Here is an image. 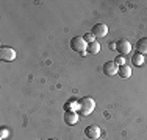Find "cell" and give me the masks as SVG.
Here are the masks:
<instances>
[{
  "label": "cell",
  "mask_w": 147,
  "mask_h": 140,
  "mask_svg": "<svg viewBox=\"0 0 147 140\" xmlns=\"http://www.w3.org/2000/svg\"><path fill=\"white\" fill-rule=\"evenodd\" d=\"M0 59H2V61H6V62L14 61L16 59V50L11 47H2L0 48Z\"/></svg>",
  "instance_id": "cell-3"
},
{
  "label": "cell",
  "mask_w": 147,
  "mask_h": 140,
  "mask_svg": "<svg viewBox=\"0 0 147 140\" xmlns=\"http://www.w3.org/2000/svg\"><path fill=\"white\" fill-rule=\"evenodd\" d=\"M71 48L74 51H77V53H80L82 56H85L86 51H88V42L85 41L83 36H75L71 41Z\"/></svg>",
  "instance_id": "cell-2"
},
{
  "label": "cell",
  "mask_w": 147,
  "mask_h": 140,
  "mask_svg": "<svg viewBox=\"0 0 147 140\" xmlns=\"http://www.w3.org/2000/svg\"><path fill=\"white\" fill-rule=\"evenodd\" d=\"M136 50H138L139 55H147V37H142L136 42Z\"/></svg>",
  "instance_id": "cell-9"
},
{
  "label": "cell",
  "mask_w": 147,
  "mask_h": 140,
  "mask_svg": "<svg viewBox=\"0 0 147 140\" xmlns=\"http://www.w3.org/2000/svg\"><path fill=\"white\" fill-rule=\"evenodd\" d=\"M85 134H86V137L91 139V140H97L100 137V128L97 125H89L88 128L85 129Z\"/></svg>",
  "instance_id": "cell-6"
},
{
  "label": "cell",
  "mask_w": 147,
  "mask_h": 140,
  "mask_svg": "<svg viewBox=\"0 0 147 140\" xmlns=\"http://www.w3.org/2000/svg\"><path fill=\"white\" fill-rule=\"evenodd\" d=\"M64 109L66 111H75V109H78V101H77V100H69L67 103H66Z\"/></svg>",
  "instance_id": "cell-13"
},
{
  "label": "cell",
  "mask_w": 147,
  "mask_h": 140,
  "mask_svg": "<svg viewBox=\"0 0 147 140\" xmlns=\"http://www.w3.org/2000/svg\"><path fill=\"white\" fill-rule=\"evenodd\" d=\"M100 51V44L99 42H92V44H88V53H91V55H97Z\"/></svg>",
  "instance_id": "cell-12"
},
{
  "label": "cell",
  "mask_w": 147,
  "mask_h": 140,
  "mask_svg": "<svg viewBox=\"0 0 147 140\" xmlns=\"http://www.w3.org/2000/svg\"><path fill=\"white\" fill-rule=\"evenodd\" d=\"M114 62L117 64V67H122V65H125V58H124V56H121V55H119L117 58L114 59Z\"/></svg>",
  "instance_id": "cell-15"
},
{
  "label": "cell",
  "mask_w": 147,
  "mask_h": 140,
  "mask_svg": "<svg viewBox=\"0 0 147 140\" xmlns=\"http://www.w3.org/2000/svg\"><path fill=\"white\" fill-rule=\"evenodd\" d=\"M116 51L121 56H125L127 53H130L131 51V44L128 42L127 39H121L116 42Z\"/></svg>",
  "instance_id": "cell-4"
},
{
  "label": "cell",
  "mask_w": 147,
  "mask_h": 140,
  "mask_svg": "<svg viewBox=\"0 0 147 140\" xmlns=\"http://www.w3.org/2000/svg\"><path fill=\"white\" fill-rule=\"evenodd\" d=\"M94 109H96V103H94V100L91 97H83L78 101V114L83 115V117L91 115Z\"/></svg>",
  "instance_id": "cell-1"
},
{
  "label": "cell",
  "mask_w": 147,
  "mask_h": 140,
  "mask_svg": "<svg viewBox=\"0 0 147 140\" xmlns=\"http://www.w3.org/2000/svg\"><path fill=\"white\" fill-rule=\"evenodd\" d=\"M117 75L121 76V78H124V79L130 78V76H131V67H130V65H127V64L122 65V67H119Z\"/></svg>",
  "instance_id": "cell-10"
},
{
  "label": "cell",
  "mask_w": 147,
  "mask_h": 140,
  "mask_svg": "<svg viewBox=\"0 0 147 140\" xmlns=\"http://www.w3.org/2000/svg\"><path fill=\"white\" fill-rule=\"evenodd\" d=\"M103 73L107 76H114V75H117V72H119V67H117V64L114 61H108V62H105L103 64Z\"/></svg>",
  "instance_id": "cell-5"
},
{
  "label": "cell",
  "mask_w": 147,
  "mask_h": 140,
  "mask_svg": "<svg viewBox=\"0 0 147 140\" xmlns=\"http://www.w3.org/2000/svg\"><path fill=\"white\" fill-rule=\"evenodd\" d=\"M91 33L94 34L96 37H105L108 34V27L105 23H96L91 30Z\"/></svg>",
  "instance_id": "cell-7"
},
{
  "label": "cell",
  "mask_w": 147,
  "mask_h": 140,
  "mask_svg": "<svg viewBox=\"0 0 147 140\" xmlns=\"http://www.w3.org/2000/svg\"><path fill=\"white\" fill-rule=\"evenodd\" d=\"M6 137H8V129H6V128H2V132H0V139L5 140Z\"/></svg>",
  "instance_id": "cell-16"
},
{
  "label": "cell",
  "mask_w": 147,
  "mask_h": 140,
  "mask_svg": "<svg viewBox=\"0 0 147 140\" xmlns=\"http://www.w3.org/2000/svg\"><path fill=\"white\" fill-rule=\"evenodd\" d=\"M83 37H85V41L88 42V44H92V42H96V36H94L92 33H86Z\"/></svg>",
  "instance_id": "cell-14"
},
{
  "label": "cell",
  "mask_w": 147,
  "mask_h": 140,
  "mask_svg": "<svg viewBox=\"0 0 147 140\" xmlns=\"http://www.w3.org/2000/svg\"><path fill=\"white\" fill-rule=\"evenodd\" d=\"M78 112H75V111H66L64 112V121H66V125H69V126H72V125H75L77 121H78Z\"/></svg>",
  "instance_id": "cell-8"
},
{
  "label": "cell",
  "mask_w": 147,
  "mask_h": 140,
  "mask_svg": "<svg viewBox=\"0 0 147 140\" xmlns=\"http://www.w3.org/2000/svg\"><path fill=\"white\" fill-rule=\"evenodd\" d=\"M49 140H57V139H49Z\"/></svg>",
  "instance_id": "cell-17"
},
{
  "label": "cell",
  "mask_w": 147,
  "mask_h": 140,
  "mask_svg": "<svg viewBox=\"0 0 147 140\" xmlns=\"http://www.w3.org/2000/svg\"><path fill=\"white\" fill-rule=\"evenodd\" d=\"M131 64H133V65H136V67L142 65V64H144V56L139 55V53H135V55L131 56Z\"/></svg>",
  "instance_id": "cell-11"
}]
</instances>
